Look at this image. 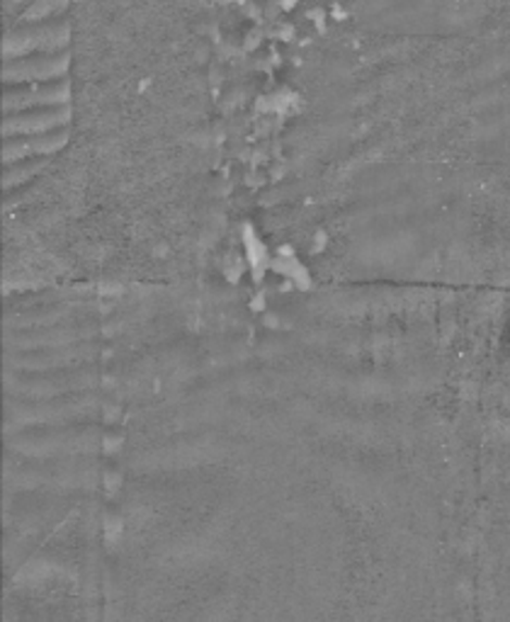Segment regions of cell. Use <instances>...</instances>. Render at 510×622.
Returning <instances> with one entry per match:
<instances>
[{
    "label": "cell",
    "mask_w": 510,
    "mask_h": 622,
    "mask_svg": "<svg viewBox=\"0 0 510 622\" xmlns=\"http://www.w3.org/2000/svg\"><path fill=\"white\" fill-rule=\"evenodd\" d=\"M66 45V25L64 23H44L37 27L13 29L8 37L10 56L23 52H61Z\"/></svg>",
    "instance_id": "6da1fadb"
},
{
    "label": "cell",
    "mask_w": 510,
    "mask_h": 622,
    "mask_svg": "<svg viewBox=\"0 0 510 622\" xmlns=\"http://www.w3.org/2000/svg\"><path fill=\"white\" fill-rule=\"evenodd\" d=\"M66 68V54L56 52L54 56H37V59H25V61H13L8 66V80H20V78H51L61 74Z\"/></svg>",
    "instance_id": "7a4b0ae2"
}]
</instances>
